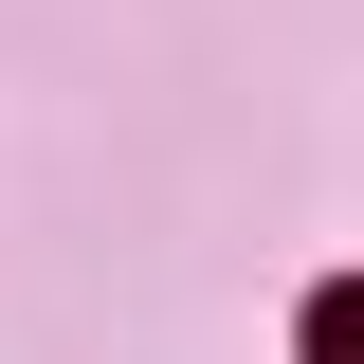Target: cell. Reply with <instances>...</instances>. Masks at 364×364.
Returning <instances> with one entry per match:
<instances>
[{
    "label": "cell",
    "mask_w": 364,
    "mask_h": 364,
    "mask_svg": "<svg viewBox=\"0 0 364 364\" xmlns=\"http://www.w3.org/2000/svg\"><path fill=\"white\" fill-rule=\"evenodd\" d=\"M310 346H328V364H364V291H328V310H310Z\"/></svg>",
    "instance_id": "1"
}]
</instances>
